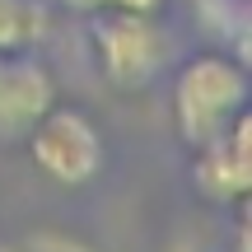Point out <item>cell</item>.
Listing matches in <instances>:
<instances>
[{
  "mask_svg": "<svg viewBox=\"0 0 252 252\" xmlns=\"http://www.w3.org/2000/svg\"><path fill=\"white\" fill-rule=\"evenodd\" d=\"M47 37V9L37 0H0V52L19 56Z\"/></svg>",
  "mask_w": 252,
  "mask_h": 252,
  "instance_id": "8992f818",
  "label": "cell"
},
{
  "mask_svg": "<svg viewBox=\"0 0 252 252\" xmlns=\"http://www.w3.org/2000/svg\"><path fill=\"white\" fill-rule=\"evenodd\" d=\"M94 52H98L103 80L112 89L131 94L154 84V75L168 65V37L140 9H103L94 14Z\"/></svg>",
  "mask_w": 252,
  "mask_h": 252,
  "instance_id": "7a4b0ae2",
  "label": "cell"
},
{
  "mask_svg": "<svg viewBox=\"0 0 252 252\" xmlns=\"http://www.w3.org/2000/svg\"><path fill=\"white\" fill-rule=\"evenodd\" d=\"M33 163L61 187H84L103 168V135L80 108H47L24 135Z\"/></svg>",
  "mask_w": 252,
  "mask_h": 252,
  "instance_id": "3957f363",
  "label": "cell"
},
{
  "mask_svg": "<svg viewBox=\"0 0 252 252\" xmlns=\"http://www.w3.org/2000/svg\"><path fill=\"white\" fill-rule=\"evenodd\" d=\"M52 103H56V84L42 61H33L28 52L19 56L0 52V140H24Z\"/></svg>",
  "mask_w": 252,
  "mask_h": 252,
  "instance_id": "277c9868",
  "label": "cell"
},
{
  "mask_svg": "<svg viewBox=\"0 0 252 252\" xmlns=\"http://www.w3.org/2000/svg\"><path fill=\"white\" fill-rule=\"evenodd\" d=\"M65 9H80V14H103V9H140V14H159L163 0H61Z\"/></svg>",
  "mask_w": 252,
  "mask_h": 252,
  "instance_id": "52a82bcc",
  "label": "cell"
},
{
  "mask_svg": "<svg viewBox=\"0 0 252 252\" xmlns=\"http://www.w3.org/2000/svg\"><path fill=\"white\" fill-rule=\"evenodd\" d=\"M201 196L206 201H243L252 187V150H248V112L234 117V126L215 135V140L196 145V163H191Z\"/></svg>",
  "mask_w": 252,
  "mask_h": 252,
  "instance_id": "5b68a950",
  "label": "cell"
},
{
  "mask_svg": "<svg viewBox=\"0 0 252 252\" xmlns=\"http://www.w3.org/2000/svg\"><path fill=\"white\" fill-rule=\"evenodd\" d=\"M173 112H178V131L191 150L215 140L224 126H234V117L248 112V70H243V61L229 56V52L191 56L178 70V84H173Z\"/></svg>",
  "mask_w": 252,
  "mask_h": 252,
  "instance_id": "6da1fadb",
  "label": "cell"
},
{
  "mask_svg": "<svg viewBox=\"0 0 252 252\" xmlns=\"http://www.w3.org/2000/svg\"><path fill=\"white\" fill-rule=\"evenodd\" d=\"M0 252H19V248H5V243H0Z\"/></svg>",
  "mask_w": 252,
  "mask_h": 252,
  "instance_id": "ba28073f",
  "label": "cell"
}]
</instances>
